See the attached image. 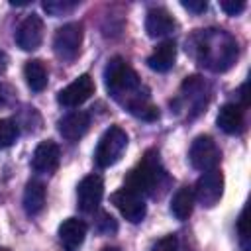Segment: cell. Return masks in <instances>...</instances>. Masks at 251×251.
Wrapping results in <instances>:
<instances>
[{"instance_id": "obj_1", "label": "cell", "mask_w": 251, "mask_h": 251, "mask_svg": "<svg viewBox=\"0 0 251 251\" xmlns=\"http://www.w3.org/2000/svg\"><path fill=\"white\" fill-rule=\"evenodd\" d=\"M104 82L110 96L120 102L131 116L141 118L145 122H153L159 118V110L151 104L147 88L141 84L139 75L131 69L126 59L114 57L108 61L104 71Z\"/></svg>"}, {"instance_id": "obj_2", "label": "cell", "mask_w": 251, "mask_h": 251, "mask_svg": "<svg viewBox=\"0 0 251 251\" xmlns=\"http://www.w3.org/2000/svg\"><path fill=\"white\" fill-rule=\"evenodd\" d=\"M186 51L206 69L224 73L237 59V43L224 29H198L186 41Z\"/></svg>"}, {"instance_id": "obj_3", "label": "cell", "mask_w": 251, "mask_h": 251, "mask_svg": "<svg viewBox=\"0 0 251 251\" xmlns=\"http://www.w3.org/2000/svg\"><path fill=\"white\" fill-rule=\"evenodd\" d=\"M167 180L169 176L161 165L159 153L155 149H149L126 176L124 188H129L139 196H153L157 194V190H161L167 184Z\"/></svg>"}, {"instance_id": "obj_4", "label": "cell", "mask_w": 251, "mask_h": 251, "mask_svg": "<svg viewBox=\"0 0 251 251\" xmlns=\"http://www.w3.org/2000/svg\"><path fill=\"white\" fill-rule=\"evenodd\" d=\"M126 147H127V133L120 126L108 127L102 133V137L98 139V145H96V151H94L96 165L102 167V169L112 167L114 163L120 161Z\"/></svg>"}, {"instance_id": "obj_5", "label": "cell", "mask_w": 251, "mask_h": 251, "mask_svg": "<svg viewBox=\"0 0 251 251\" xmlns=\"http://www.w3.org/2000/svg\"><path fill=\"white\" fill-rule=\"evenodd\" d=\"M82 45V25L78 22H69L61 25L53 37L55 55L61 61H75Z\"/></svg>"}, {"instance_id": "obj_6", "label": "cell", "mask_w": 251, "mask_h": 251, "mask_svg": "<svg viewBox=\"0 0 251 251\" xmlns=\"http://www.w3.org/2000/svg\"><path fill=\"white\" fill-rule=\"evenodd\" d=\"M188 159H190V165L194 169L206 173V171L218 169L220 159H222V151L210 135H198L190 145Z\"/></svg>"}, {"instance_id": "obj_7", "label": "cell", "mask_w": 251, "mask_h": 251, "mask_svg": "<svg viewBox=\"0 0 251 251\" xmlns=\"http://www.w3.org/2000/svg\"><path fill=\"white\" fill-rule=\"evenodd\" d=\"M194 200H198V204L212 208L220 202L222 194H224V175L218 169L206 171L202 173V176L196 180L194 186Z\"/></svg>"}, {"instance_id": "obj_8", "label": "cell", "mask_w": 251, "mask_h": 251, "mask_svg": "<svg viewBox=\"0 0 251 251\" xmlns=\"http://www.w3.org/2000/svg\"><path fill=\"white\" fill-rule=\"evenodd\" d=\"M112 204L131 224L141 222L145 218V214H147V206H145L143 196H139L137 192H133L129 188H120L118 192H114L112 194Z\"/></svg>"}, {"instance_id": "obj_9", "label": "cell", "mask_w": 251, "mask_h": 251, "mask_svg": "<svg viewBox=\"0 0 251 251\" xmlns=\"http://www.w3.org/2000/svg\"><path fill=\"white\" fill-rule=\"evenodd\" d=\"M92 94H94V80L88 75H80L57 94V102L65 108H78Z\"/></svg>"}, {"instance_id": "obj_10", "label": "cell", "mask_w": 251, "mask_h": 251, "mask_svg": "<svg viewBox=\"0 0 251 251\" xmlns=\"http://www.w3.org/2000/svg\"><path fill=\"white\" fill-rule=\"evenodd\" d=\"M102 196H104V182L98 175L84 176L76 186L78 208L86 214H92V212L98 210V206L102 202Z\"/></svg>"}, {"instance_id": "obj_11", "label": "cell", "mask_w": 251, "mask_h": 251, "mask_svg": "<svg viewBox=\"0 0 251 251\" xmlns=\"http://www.w3.org/2000/svg\"><path fill=\"white\" fill-rule=\"evenodd\" d=\"M43 20L37 14H29L16 29V43L24 51H35L43 41Z\"/></svg>"}, {"instance_id": "obj_12", "label": "cell", "mask_w": 251, "mask_h": 251, "mask_svg": "<svg viewBox=\"0 0 251 251\" xmlns=\"http://www.w3.org/2000/svg\"><path fill=\"white\" fill-rule=\"evenodd\" d=\"M59 157H61V151L55 141L51 139L41 141L33 151L31 167L41 175H53L59 167Z\"/></svg>"}, {"instance_id": "obj_13", "label": "cell", "mask_w": 251, "mask_h": 251, "mask_svg": "<svg viewBox=\"0 0 251 251\" xmlns=\"http://www.w3.org/2000/svg\"><path fill=\"white\" fill-rule=\"evenodd\" d=\"M86 224L78 218H67L59 226V241L65 251H78L86 237Z\"/></svg>"}, {"instance_id": "obj_14", "label": "cell", "mask_w": 251, "mask_h": 251, "mask_svg": "<svg viewBox=\"0 0 251 251\" xmlns=\"http://www.w3.org/2000/svg\"><path fill=\"white\" fill-rule=\"evenodd\" d=\"M216 122L220 126V129L229 133V135L241 133L245 127V108L241 104H233V102L224 104L218 112Z\"/></svg>"}, {"instance_id": "obj_15", "label": "cell", "mask_w": 251, "mask_h": 251, "mask_svg": "<svg viewBox=\"0 0 251 251\" xmlns=\"http://www.w3.org/2000/svg\"><path fill=\"white\" fill-rule=\"evenodd\" d=\"M57 126H59V133L65 139L76 141V139H80L88 131V127H90V116L86 112H82V110H76V112H71V114L63 116Z\"/></svg>"}, {"instance_id": "obj_16", "label": "cell", "mask_w": 251, "mask_h": 251, "mask_svg": "<svg viewBox=\"0 0 251 251\" xmlns=\"http://www.w3.org/2000/svg\"><path fill=\"white\" fill-rule=\"evenodd\" d=\"M176 27L175 18L165 8H151L145 16V31L149 37H165Z\"/></svg>"}, {"instance_id": "obj_17", "label": "cell", "mask_w": 251, "mask_h": 251, "mask_svg": "<svg viewBox=\"0 0 251 251\" xmlns=\"http://www.w3.org/2000/svg\"><path fill=\"white\" fill-rule=\"evenodd\" d=\"M175 59H176V45H175V41L167 39V41L159 43L155 47V51L147 57V65H149V69H153L157 73H167L169 69H173Z\"/></svg>"}, {"instance_id": "obj_18", "label": "cell", "mask_w": 251, "mask_h": 251, "mask_svg": "<svg viewBox=\"0 0 251 251\" xmlns=\"http://www.w3.org/2000/svg\"><path fill=\"white\" fill-rule=\"evenodd\" d=\"M45 184L41 180H29L24 190V210L27 216H37L45 206Z\"/></svg>"}, {"instance_id": "obj_19", "label": "cell", "mask_w": 251, "mask_h": 251, "mask_svg": "<svg viewBox=\"0 0 251 251\" xmlns=\"http://www.w3.org/2000/svg\"><path fill=\"white\" fill-rule=\"evenodd\" d=\"M24 76H25L27 86H29L33 92H41V90L47 86L49 73H47L43 61H39V59H31V61H27L25 67H24Z\"/></svg>"}, {"instance_id": "obj_20", "label": "cell", "mask_w": 251, "mask_h": 251, "mask_svg": "<svg viewBox=\"0 0 251 251\" xmlns=\"http://www.w3.org/2000/svg\"><path fill=\"white\" fill-rule=\"evenodd\" d=\"M194 208V192L188 186H182L175 192L173 200H171V214L176 220H186L192 214Z\"/></svg>"}, {"instance_id": "obj_21", "label": "cell", "mask_w": 251, "mask_h": 251, "mask_svg": "<svg viewBox=\"0 0 251 251\" xmlns=\"http://www.w3.org/2000/svg\"><path fill=\"white\" fill-rule=\"evenodd\" d=\"M182 92L186 94V98H190V102L194 104L196 112L198 108H202V104L206 102V82L200 76H188L182 82Z\"/></svg>"}, {"instance_id": "obj_22", "label": "cell", "mask_w": 251, "mask_h": 251, "mask_svg": "<svg viewBox=\"0 0 251 251\" xmlns=\"http://www.w3.org/2000/svg\"><path fill=\"white\" fill-rule=\"evenodd\" d=\"M20 135V129H18V124L14 120H8V118H0V149L4 147H10Z\"/></svg>"}, {"instance_id": "obj_23", "label": "cell", "mask_w": 251, "mask_h": 251, "mask_svg": "<svg viewBox=\"0 0 251 251\" xmlns=\"http://www.w3.org/2000/svg\"><path fill=\"white\" fill-rule=\"evenodd\" d=\"M78 6V2H71V0H47L43 2V10L51 16H63L73 12Z\"/></svg>"}, {"instance_id": "obj_24", "label": "cell", "mask_w": 251, "mask_h": 251, "mask_svg": "<svg viewBox=\"0 0 251 251\" xmlns=\"http://www.w3.org/2000/svg\"><path fill=\"white\" fill-rule=\"evenodd\" d=\"M151 251H178V237L176 235H165V237H161L155 245H153V249Z\"/></svg>"}, {"instance_id": "obj_25", "label": "cell", "mask_w": 251, "mask_h": 251, "mask_svg": "<svg viewBox=\"0 0 251 251\" xmlns=\"http://www.w3.org/2000/svg\"><path fill=\"white\" fill-rule=\"evenodd\" d=\"M96 226H98V229H100L102 233H112V231L118 229L116 220H114L110 214H106V212H100V220H96Z\"/></svg>"}, {"instance_id": "obj_26", "label": "cell", "mask_w": 251, "mask_h": 251, "mask_svg": "<svg viewBox=\"0 0 251 251\" xmlns=\"http://www.w3.org/2000/svg\"><path fill=\"white\" fill-rule=\"evenodd\" d=\"M220 8L229 16H237L239 12L245 10V2H241V0H237V2L235 0H224V2H220Z\"/></svg>"}, {"instance_id": "obj_27", "label": "cell", "mask_w": 251, "mask_h": 251, "mask_svg": "<svg viewBox=\"0 0 251 251\" xmlns=\"http://www.w3.org/2000/svg\"><path fill=\"white\" fill-rule=\"evenodd\" d=\"M180 6L184 8V10H188V12H194V14H202L206 8H208V4L204 2V0H198V2H192V0H182L180 2Z\"/></svg>"}, {"instance_id": "obj_28", "label": "cell", "mask_w": 251, "mask_h": 251, "mask_svg": "<svg viewBox=\"0 0 251 251\" xmlns=\"http://www.w3.org/2000/svg\"><path fill=\"white\" fill-rule=\"evenodd\" d=\"M237 231L243 239H247V235H249V231H247V208H243V212L237 220Z\"/></svg>"}, {"instance_id": "obj_29", "label": "cell", "mask_w": 251, "mask_h": 251, "mask_svg": "<svg viewBox=\"0 0 251 251\" xmlns=\"http://www.w3.org/2000/svg\"><path fill=\"white\" fill-rule=\"evenodd\" d=\"M6 67H8V55L0 49V75L6 71Z\"/></svg>"}, {"instance_id": "obj_30", "label": "cell", "mask_w": 251, "mask_h": 251, "mask_svg": "<svg viewBox=\"0 0 251 251\" xmlns=\"http://www.w3.org/2000/svg\"><path fill=\"white\" fill-rule=\"evenodd\" d=\"M6 100H8L6 88H4V84H0V106H2V104H6Z\"/></svg>"}, {"instance_id": "obj_31", "label": "cell", "mask_w": 251, "mask_h": 251, "mask_svg": "<svg viewBox=\"0 0 251 251\" xmlns=\"http://www.w3.org/2000/svg\"><path fill=\"white\" fill-rule=\"evenodd\" d=\"M102 251H120V249H116V247H104Z\"/></svg>"}, {"instance_id": "obj_32", "label": "cell", "mask_w": 251, "mask_h": 251, "mask_svg": "<svg viewBox=\"0 0 251 251\" xmlns=\"http://www.w3.org/2000/svg\"><path fill=\"white\" fill-rule=\"evenodd\" d=\"M0 251H10V249L8 247H0Z\"/></svg>"}]
</instances>
